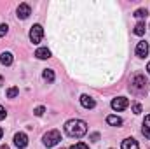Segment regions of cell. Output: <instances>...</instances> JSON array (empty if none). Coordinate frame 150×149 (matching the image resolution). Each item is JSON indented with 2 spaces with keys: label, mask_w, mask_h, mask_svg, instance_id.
Instances as JSON below:
<instances>
[{
  "label": "cell",
  "mask_w": 150,
  "mask_h": 149,
  "mask_svg": "<svg viewBox=\"0 0 150 149\" xmlns=\"http://www.w3.org/2000/svg\"><path fill=\"white\" fill-rule=\"evenodd\" d=\"M5 116H7V111L0 105V121H2V119H5Z\"/></svg>",
  "instance_id": "cell-23"
},
{
  "label": "cell",
  "mask_w": 150,
  "mask_h": 149,
  "mask_svg": "<svg viewBox=\"0 0 150 149\" xmlns=\"http://www.w3.org/2000/svg\"><path fill=\"white\" fill-rule=\"evenodd\" d=\"M12 62H14V58H12V53H9V51H4V53L0 54V63H2V65L9 67Z\"/></svg>",
  "instance_id": "cell-11"
},
{
  "label": "cell",
  "mask_w": 150,
  "mask_h": 149,
  "mask_svg": "<svg viewBox=\"0 0 150 149\" xmlns=\"http://www.w3.org/2000/svg\"><path fill=\"white\" fill-rule=\"evenodd\" d=\"M142 111H143V109H142L140 104H133V112H134V114H140Z\"/></svg>",
  "instance_id": "cell-22"
},
{
  "label": "cell",
  "mask_w": 150,
  "mask_h": 149,
  "mask_svg": "<svg viewBox=\"0 0 150 149\" xmlns=\"http://www.w3.org/2000/svg\"><path fill=\"white\" fill-rule=\"evenodd\" d=\"M131 91L133 93H136V95H143V93H147V81H145V77L143 75H134L133 79H131Z\"/></svg>",
  "instance_id": "cell-2"
},
{
  "label": "cell",
  "mask_w": 150,
  "mask_h": 149,
  "mask_svg": "<svg viewBox=\"0 0 150 149\" xmlns=\"http://www.w3.org/2000/svg\"><path fill=\"white\" fill-rule=\"evenodd\" d=\"M147 70H149V74H150V62L147 63Z\"/></svg>",
  "instance_id": "cell-26"
},
{
  "label": "cell",
  "mask_w": 150,
  "mask_h": 149,
  "mask_svg": "<svg viewBox=\"0 0 150 149\" xmlns=\"http://www.w3.org/2000/svg\"><path fill=\"white\" fill-rule=\"evenodd\" d=\"M2 135H4V130H2V128H0V139H2Z\"/></svg>",
  "instance_id": "cell-27"
},
{
  "label": "cell",
  "mask_w": 150,
  "mask_h": 149,
  "mask_svg": "<svg viewBox=\"0 0 150 149\" xmlns=\"http://www.w3.org/2000/svg\"><path fill=\"white\" fill-rule=\"evenodd\" d=\"M145 28H147V27H145V21H138L133 32H134V35H140V37H142V35L145 34Z\"/></svg>",
  "instance_id": "cell-15"
},
{
  "label": "cell",
  "mask_w": 150,
  "mask_h": 149,
  "mask_svg": "<svg viewBox=\"0 0 150 149\" xmlns=\"http://www.w3.org/2000/svg\"><path fill=\"white\" fill-rule=\"evenodd\" d=\"M5 95H7V98H16V97L19 95V88L12 86V88H9V90L5 91Z\"/></svg>",
  "instance_id": "cell-16"
},
{
  "label": "cell",
  "mask_w": 150,
  "mask_h": 149,
  "mask_svg": "<svg viewBox=\"0 0 150 149\" xmlns=\"http://www.w3.org/2000/svg\"><path fill=\"white\" fill-rule=\"evenodd\" d=\"M42 75H44V79H45L47 82H52V81H54V72H52L51 69H45Z\"/></svg>",
  "instance_id": "cell-18"
},
{
  "label": "cell",
  "mask_w": 150,
  "mask_h": 149,
  "mask_svg": "<svg viewBox=\"0 0 150 149\" xmlns=\"http://www.w3.org/2000/svg\"><path fill=\"white\" fill-rule=\"evenodd\" d=\"M45 112V107H42V105H38V107H35V111H33V114L35 116H42Z\"/></svg>",
  "instance_id": "cell-21"
},
{
  "label": "cell",
  "mask_w": 150,
  "mask_h": 149,
  "mask_svg": "<svg viewBox=\"0 0 150 149\" xmlns=\"http://www.w3.org/2000/svg\"><path fill=\"white\" fill-rule=\"evenodd\" d=\"M80 105L84 109H94L96 107V102L94 98H91L89 95H80Z\"/></svg>",
  "instance_id": "cell-9"
},
{
  "label": "cell",
  "mask_w": 150,
  "mask_h": 149,
  "mask_svg": "<svg viewBox=\"0 0 150 149\" xmlns=\"http://www.w3.org/2000/svg\"><path fill=\"white\" fill-rule=\"evenodd\" d=\"M35 56H37L38 60H47V58H51V51L47 47H38L37 51H35Z\"/></svg>",
  "instance_id": "cell-12"
},
{
  "label": "cell",
  "mask_w": 150,
  "mask_h": 149,
  "mask_svg": "<svg viewBox=\"0 0 150 149\" xmlns=\"http://www.w3.org/2000/svg\"><path fill=\"white\" fill-rule=\"evenodd\" d=\"M65 132L68 137H74V139H80L87 133V123L82 121V119H70L65 123Z\"/></svg>",
  "instance_id": "cell-1"
},
{
  "label": "cell",
  "mask_w": 150,
  "mask_h": 149,
  "mask_svg": "<svg viewBox=\"0 0 150 149\" xmlns=\"http://www.w3.org/2000/svg\"><path fill=\"white\" fill-rule=\"evenodd\" d=\"M107 123H108V125H112V126H120V125H122V117L110 114V116H107Z\"/></svg>",
  "instance_id": "cell-14"
},
{
  "label": "cell",
  "mask_w": 150,
  "mask_h": 149,
  "mask_svg": "<svg viewBox=\"0 0 150 149\" xmlns=\"http://www.w3.org/2000/svg\"><path fill=\"white\" fill-rule=\"evenodd\" d=\"M142 133H143L147 139H150V114H147V116H145V119H143V128H142Z\"/></svg>",
  "instance_id": "cell-13"
},
{
  "label": "cell",
  "mask_w": 150,
  "mask_h": 149,
  "mask_svg": "<svg viewBox=\"0 0 150 149\" xmlns=\"http://www.w3.org/2000/svg\"><path fill=\"white\" fill-rule=\"evenodd\" d=\"M42 37H44V28H42L40 25H33L32 30H30V42L38 44V42L42 40Z\"/></svg>",
  "instance_id": "cell-4"
},
{
  "label": "cell",
  "mask_w": 150,
  "mask_h": 149,
  "mask_svg": "<svg viewBox=\"0 0 150 149\" xmlns=\"http://www.w3.org/2000/svg\"><path fill=\"white\" fill-rule=\"evenodd\" d=\"M147 14H149V11L147 9H136L134 11V18H138V19H143V18H147Z\"/></svg>",
  "instance_id": "cell-17"
},
{
  "label": "cell",
  "mask_w": 150,
  "mask_h": 149,
  "mask_svg": "<svg viewBox=\"0 0 150 149\" xmlns=\"http://www.w3.org/2000/svg\"><path fill=\"white\" fill-rule=\"evenodd\" d=\"M91 139H93V140H98V139H100V133H93Z\"/></svg>",
  "instance_id": "cell-24"
},
{
  "label": "cell",
  "mask_w": 150,
  "mask_h": 149,
  "mask_svg": "<svg viewBox=\"0 0 150 149\" xmlns=\"http://www.w3.org/2000/svg\"><path fill=\"white\" fill-rule=\"evenodd\" d=\"M0 149H9V146H5V144H4V146H0Z\"/></svg>",
  "instance_id": "cell-25"
},
{
  "label": "cell",
  "mask_w": 150,
  "mask_h": 149,
  "mask_svg": "<svg viewBox=\"0 0 150 149\" xmlns=\"http://www.w3.org/2000/svg\"><path fill=\"white\" fill-rule=\"evenodd\" d=\"M16 12H18V18H19V19H26V18L32 14V9H30L28 4H19Z\"/></svg>",
  "instance_id": "cell-8"
},
{
  "label": "cell",
  "mask_w": 150,
  "mask_h": 149,
  "mask_svg": "<svg viewBox=\"0 0 150 149\" xmlns=\"http://www.w3.org/2000/svg\"><path fill=\"white\" fill-rule=\"evenodd\" d=\"M59 140H61V133H59V130H49V132L42 137V142H44L45 148H52V146H56Z\"/></svg>",
  "instance_id": "cell-3"
},
{
  "label": "cell",
  "mask_w": 150,
  "mask_h": 149,
  "mask_svg": "<svg viewBox=\"0 0 150 149\" xmlns=\"http://www.w3.org/2000/svg\"><path fill=\"white\" fill-rule=\"evenodd\" d=\"M14 146L18 149H25L28 146V137H26V133H23V132H18L16 135H14Z\"/></svg>",
  "instance_id": "cell-6"
},
{
  "label": "cell",
  "mask_w": 150,
  "mask_h": 149,
  "mask_svg": "<svg viewBox=\"0 0 150 149\" xmlns=\"http://www.w3.org/2000/svg\"><path fill=\"white\" fill-rule=\"evenodd\" d=\"M7 32H9V27H7L5 23H2V25H0V37H4Z\"/></svg>",
  "instance_id": "cell-19"
},
{
  "label": "cell",
  "mask_w": 150,
  "mask_h": 149,
  "mask_svg": "<svg viewBox=\"0 0 150 149\" xmlns=\"http://www.w3.org/2000/svg\"><path fill=\"white\" fill-rule=\"evenodd\" d=\"M127 105H129V100L126 98V97H117V98H113L112 100V109L113 111H124V109H127Z\"/></svg>",
  "instance_id": "cell-5"
},
{
  "label": "cell",
  "mask_w": 150,
  "mask_h": 149,
  "mask_svg": "<svg viewBox=\"0 0 150 149\" xmlns=\"http://www.w3.org/2000/svg\"><path fill=\"white\" fill-rule=\"evenodd\" d=\"M149 51H150L149 42L140 40V42H138V46H136V56H138V58H145V56L149 54Z\"/></svg>",
  "instance_id": "cell-7"
},
{
  "label": "cell",
  "mask_w": 150,
  "mask_h": 149,
  "mask_svg": "<svg viewBox=\"0 0 150 149\" xmlns=\"http://www.w3.org/2000/svg\"><path fill=\"white\" fill-rule=\"evenodd\" d=\"M70 149H89V148H87V144H84V142H77V144H74Z\"/></svg>",
  "instance_id": "cell-20"
},
{
  "label": "cell",
  "mask_w": 150,
  "mask_h": 149,
  "mask_svg": "<svg viewBox=\"0 0 150 149\" xmlns=\"http://www.w3.org/2000/svg\"><path fill=\"white\" fill-rule=\"evenodd\" d=\"M122 149H140V146H138V142L133 139V137H127V139H124L122 140V146H120Z\"/></svg>",
  "instance_id": "cell-10"
}]
</instances>
